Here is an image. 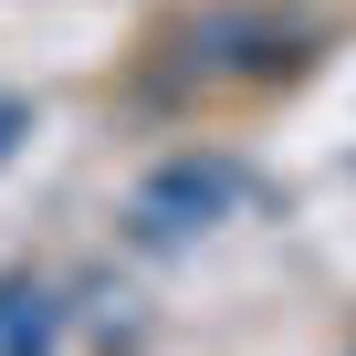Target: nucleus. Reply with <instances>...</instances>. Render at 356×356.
Returning a JSON list of instances; mask_svg holds the SVG:
<instances>
[{
	"label": "nucleus",
	"mask_w": 356,
	"mask_h": 356,
	"mask_svg": "<svg viewBox=\"0 0 356 356\" xmlns=\"http://www.w3.org/2000/svg\"><path fill=\"white\" fill-rule=\"evenodd\" d=\"M231 200H241V168L189 147V157L147 168V189H136V241H157V252H168V241H200V231H210Z\"/></svg>",
	"instance_id": "nucleus-1"
},
{
	"label": "nucleus",
	"mask_w": 356,
	"mask_h": 356,
	"mask_svg": "<svg viewBox=\"0 0 356 356\" xmlns=\"http://www.w3.org/2000/svg\"><path fill=\"white\" fill-rule=\"evenodd\" d=\"M53 335H63V304L32 273H0V356H53Z\"/></svg>",
	"instance_id": "nucleus-2"
},
{
	"label": "nucleus",
	"mask_w": 356,
	"mask_h": 356,
	"mask_svg": "<svg viewBox=\"0 0 356 356\" xmlns=\"http://www.w3.org/2000/svg\"><path fill=\"white\" fill-rule=\"evenodd\" d=\"M22 136H32V105H22V95H0V168H11V147H22Z\"/></svg>",
	"instance_id": "nucleus-3"
}]
</instances>
